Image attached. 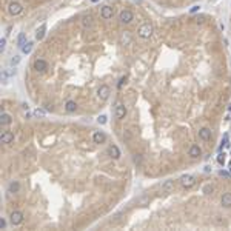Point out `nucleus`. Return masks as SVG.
Listing matches in <instances>:
<instances>
[{
  "instance_id": "obj_12",
  "label": "nucleus",
  "mask_w": 231,
  "mask_h": 231,
  "mask_svg": "<svg viewBox=\"0 0 231 231\" xmlns=\"http://www.w3.org/2000/svg\"><path fill=\"white\" fill-rule=\"evenodd\" d=\"M92 140H94V143H103L105 140H107V136H105L102 131H97V133H94Z\"/></svg>"
},
{
  "instance_id": "obj_6",
  "label": "nucleus",
  "mask_w": 231,
  "mask_h": 231,
  "mask_svg": "<svg viewBox=\"0 0 231 231\" xmlns=\"http://www.w3.org/2000/svg\"><path fill=\"white\" fill-rule=\"evenodd\" d=\"M9 220H11L13 225H20L23 222V213L22 211H13L9 216Z\"/></svg>"
},
{
  "instance_id": "obj_21",
  "label": "nucleus",
  "mask_w": 231,
  "mask_h": 231,
  "mask_svg": "<svg viewBox=\"0 0 231 231\" xmlns=\"http://www.w3.org/2000/svg\"><path fill=\"white\" fill-rule=\"evenodd\" d=\"M0 123H2V125H9V123H11V116H9V114H6V113H2Z\"/></svg>"
},
{
  "instance_id": "obj_35",
  "label": "nucleus",
  "mask_w": 231,
  "mask_h": 231,
  "mask_svg": "<svg viewBox=\"0 0 231 231\" xmlns=\"http://www.w3.org/2000/svg\"><path fill=\"white\" fill-rule=\"evenodd\" d=\"M5 227H6V222H5V220H3V219H2V220H0V228H2V230H3V228H5Z\"/></svg>"
},
{
  "instance_id": "obj_30",
  "label": "nucleus",
  "mask_w": 231,
  "mask_h": 231,
  "mask_svg": "<svg viewBox=\"0 0 231 231\" xmlns=\"http://www.w3.org/2000/svg\"><path fill=\"white\" fill-rule=\"evenodd\" d=\"M125 83H126V77H122V79L119 80V83H117V87H119V88H122V87H123Z\"/></svg>"
},
{
  "instance_id": "obj_23",
  "label": "nucleus",
  "mask_w": 231,
  "mask_h": 231,
  "mask_svg": "<svg viewBox=\"0 0 231 231\" xmlns=\"http://www.w3.org/2000/svg\"><path fill=\"white\" fill-rule=\"evenodd\" d=\"M31 50H33V43H31V42H26V43L22 45V51H23L25 54H29L31 53Z\"/></svg>"
},
{
  "instance_id": "obj_14",
  "label": "nucleus",
  "mask_w": 231,
  "mask_h": 231,
  "mask_svg": "<svg viewBox=\"0 0 231 231\" xmlns=\"http://www.w3.org/2000/svg\"><path fill=\"white\" fill-rule=\"evenodd\" d=\"M199 137H200L202 140H210V139H211V131H210L208 128H202V129L199 131Z\"/></svg>"
},
{
  "instance_id": "obj_20",
  "label": "nucleus",
  "mask_w": 231,
  "mask_h": 231,
  "mask_svg": "<svg viewBox=\"0 0 231 231\" xmlns=\"http://www.w3.org/2000/svg\"><path fill=\"white\" fill-rule=\"evenodd\" d=\"M13 74H16V70H11V68L5 70L3 74H2V80H3V82H6V80H8V77H11Z\"/></svg>"
},
{
  "instance_id": "obj_11",
  "label": "nucleus",
  "mask_w": 231,
  "mask_h": 231,
  "mask_svg": "<svg viewBox=\"0 0 231 231\" xmlns=\"http://www.w3.org/2000/svg\"><path fill=\"white\" fill-rule=\"evenodd\" d=\"M14 140V134L9 131H3L2 133V143H11Z\"/></svg>"
},
{
  "instance_id": "obj_26",
  "label": "nucleus",
  "mask_w": 231,
  "mask_h": 231,
  "mask_svg": "<svg viewBox=\"0 0 231 231\" xmlns=\"http://www.w3.org/2000/svg\"><path fill=\"white\" fill-rule=\"evenodd\" d=\"M34 116H37V117H43V116H45V109H39V108H37L36 111H34Z\"/></svg>"
},
{
  "instance_id": "obj_4",
  "label": "nucleus",
  "mask_w": 231,
  "mask_h": 231,
  "mask_svg": "<svg viewBox=\"0 0 231 231\" xmlns=\"http://www.w3.org/2000/svg\"><path fill=\"white\" fill-rule=\"evenodd\" d=\"M22 9H23V6H22L18 2H13V3L8 5V13H9L11 16H17V14H20Z\"/></svg>"
},
{
  "instance_id": "obj_16",
  "label": "nucleus",
  "mask_w": 231,
  "mask_h": 231,
  "mask_svg": "<svg viewBox=\"0 0 231 231\" xmlns=\"http://www.w3.org/2000/svg\"><path fill=\"white\" fill-rule=\"evenodd\" d=\"M222 205L225 208H231V193H225L222 196Z\"/></svg>"
},
{
  "instance_id": "obj_33",
  "label": "nucleus",
  "mask_w": 231,
  "mask_h": 231,
  "mask_svg": "<svg viewBox=\"0 0 231 231\" xmlns=\"http://www.w3.org/2000/svg\"><path fill=\"white\" fill-rule=\"evenodd\" d=\"M5 45H6V40H5V39H2V40H0V51H3V50H5Z\"/></svg>"
},
{
  "instance_id": "obj_9",
  "label": "nucleus",
  "mask_w": 231,
  "mask_h": 231,
  "mask_svg": "<svg viewBox=\"0 0 231 231\" xmlns=\"http://www.w3.org/2000/svg\"><path fill=\"white\" fill-rule=\"evenodd\" d=\"M34 70L39 72H45L48 70V63L45 60H42V59H37L36 62H34Z\"/></svg>"
},
{
  "instance_id": "obj_19",
  "label": "nucleus",
  "mask_w": 231,
  "mask_h": 231,
  "mask_svg": "<svg viewBox=\"0 0 231 231\" xmlns=\"http://www.w3.org/2000/svg\"><path fill=\"white\" fill-rule=\"evenodd\" d=\"M9 193H18V190H20V183H18L17 180H14V182H11L9 183Z\"/></svg>"
},
{
  "instance_id": "obj_38",
  "label": "nucleus",
  "mask_w": 231,
  "mask_h": 231,
  "mask_svg": "<svg viewBox=\"0 0 231 231\" xmlns=\"http://www.w3.org/2000/svg\"><path fill=\"white\" fill-rule=\"evenodd\" d=\"M199 8H200V6H193V8H191V13H196Z\"/></svg>"
},
{
  "instance_id": "obj_7",
  "label": "nucleus",
  "mask_w": 231,
  "mask_h": 231,
  "mask_svg": "<svg viewBox=\"0 0 231 231\" xmlns=\"http://www.w3.org/2000/svg\"><path fill=\"white\" fill-rule=\"evenodd\" d=\"M97 96H99V99H100V100H107L108 97H109V87H107V85H102L100 88L97 89Z\"/></svg>"
},
{
  "instance_id": "obj_8",
  "label": "nucleus",
  "mask_w": 231,
  "mask_h": 231,
  "mask_svg": "<svg viewBox=\"0 0 231 231\" xmlns=\"http://www.w3.org/2000/svg\"><path fill=\"white\" fill-rule=\"evenodd\" d=\"M100 16H102V18H105V20H109V18H113V16H114V9L111 6H103L100 9Z\"/></svg>"
},
{
  "instance_id": "obj_24",
  "label": "nucleus",
  "mask_w": 231,
  "mask_h": 231,
  "mask_svg": "<svg viewBox=\"0 0 231 231\" xmlns=\"http://www.w3.org/2000/svg\"><path fill=\"white\" fill-rule=\"evenodd\" d=\"M213 191H214L213 185H205V186H203V193H205V194H211Z\"/></svg>"
},
{
  "instance_id": "obj_10",
  "label": "nucleus",
  "mask_w": 231,
  "mask_h": 231,
  "mask_svg": "<svg viewBox=\"0 0 231 231\" xmlns=\"http://www.w3.org/2000/svg\"><path fill=\"white\" fill-rule=\"evenodd\" d=\"M114 116H116V119H123L125 116H126V108H125V105H117Z\"/></svg>"
},
{
  "instance_id": "obj_37",
  "label": "nucleus",
  "mask_w": 231,
  "mask_h": 231,
  "mask_svg": "<svg viewBox=\"0 0 231 231\" xmlns=\"http://www.w3.org/2000/svg\"><path fill=\"white\" fill-rule=\"evenodd\" d=\"M203 20H205V18H203V17H199V18H197V20H196V22H197V23H200V25H202V23H203Z\"/></svg>"
},
{
  "instance_id": "obj_5",
  "label": "nucleus",
  "mask_w": 231,
  "mask_h": 231,
  "mask_svg": "<svg viewBox=\"0 0 231 231\" xmlns=\"http://www.w3.org/2000/svg\"><path fill=\"white\" fill-rule=\"evenodd\" d=\"M174 188H176V183H174V180H171V179H168V180H165V182L162 183V191L166 193V194L173 193Z\"/></svg>"
},
{
  "instance_id": "obj_29",
  "label": "nucleus",
  "mask_w": 231,
  "mask_h": 231,
  "mask_svg": "<svg viewBox=\"0 0 231 231\" xmlns=\"http://www.w3.org/2000/svg\"><path fill=\"white\" fill-rule=\"evenodd\" d=\"M97 122L99 123H107V116H99V119H97Z\"/></svg>"
},
{
  "instance_id": "obj_31",
  "label": "nucleus",
  "mask_w": 231,
  "mask_h": 231,
  "mask_svg": "<svg viewBox=\"0 0 231 231\" xmlns=\"http://www.w3.org/2000/svg\"><path fill=\"white\" fill-rule=\"evenodd\" d=\"M23 43H25V34H20V36H18V45L22 46Z\"/></svg>"
},
{
  "instance_id": "obj_34",
  "label": "nucleus",
  "mask_w": 231,
  "mask_h": 231,
  "mask_svg": "<svg viewBox=\"0 0 231 231\" xmlns=\"http://www.w3.org/2000/svg\"><path fill=\"white\" fill-rule=\"evenodd\" d=\"M123 139H125V140L131 139V133H129V131H125V133H123Z\"/></svg>"
},
{
  "instance_id": "obj_13",
  "label": "nucleus",
  "mask_w": 231,
  "mask_h": 231,
  "mask_svg": "<svg viewBox=\"0 0 231 231\" xmlns=\"http://www.w3.org/2000/svg\"><path fill=\"white\" fill-rule=\"evenodd\" d=\"M188 154H190V157H193V159H196V157H199V156L202 154V150H200V148H199L197 145H193V146L190 148Z\"/></svg>"
},
{
  "instance_id": "obj_39",
  "label": "nucleus",
  "mask_w": 231,
  "mask_h": 231,
  "mask_svg": "<svg viewBox=\"0 0 231 231\" xmlns=\"http://www.w3.org/2000/svg\"><path fill=\"white\" fill-rule=\"evenodd\" d=\"M91 2H92V3H96V2H99V0H91Z\"/></svg>"
},
{
  "instance_id": "obj_28",
  "label": "nucleus",
  "mask_w": 231,
  "mask_h": 231,
  "mask_svg": "<svg viewBox=\"0 0 231 231\" xmlns=\"http://www.w3.org/2000/svg\"><path fill=\"white\" fill-rule=\"evenodd\" d=\"M134 163H137V165H140V163H142V157H140V154H134Z\"/></svg>"
},
{
  "instance_id": "obj_17",
  "label": "nucleus",
  "mask_w": 231,
  "mask_h": 231,
  "mask_svg": "<svg viewBox=\"0 0 231 231\" xmlns=\"http://www.w3.org/2000/svg\"><path fill=\"white\" fill-rule=\"evenodd\" d=\"M82 25H83V26H85V28H91V26H92V17H91V16H83V17H82Z\"/></svg>"
},
{
  "instance_id": "obj_36",
  "label": "nucleus",
  "mask_w": 231,
  "mask_h": 231,
  "mask_svg": "<svg viewBox=\"0 0 231 231\" xmlns=\"http://www.w3.org/2000/svg\"><path fill=\"white\" fill-rule=\"evenodd\" d=\"M220 176H223V177H230V174L225 173V171H220Z\"/></svg>"
},
{
  "instance_id": "obj_1",
  "label": "nucleus",
  "mask_w": 231,
  "mask_h": 231,
  "mask_svg": "<svg viewBox=\"0 0 231 231\" xmlns=\"http://www.w3.org/2000/svg\"><path fill=\"white\" fill-rule=\"evenodd\" d=\"M137 34L142 39H150L153 36V25L151 23H143L142 26L137 29Z\"/></svg>"
},
{
  "instance_id": "obj_27",
  "label": "nucleus",
  "mask_w": 231,
  "mask_h": 231,
  "mask_svg": "<svg viewBox=\"0 0 231 231\" xmlns=\"http://www.w3.org/2000/svg\"><path fill=\"white\" fill-rule=\"evenodd\" d=\"M230 143H228V134H225L223 136V139H222V146L220 148H223V146H228Z\"/></svg>"
},
{
  "instance_id": "obj_22",
  "label": "nucleus",
  "mask_w": 231,
  "mask_h": 231,
  "mask_svg": "<svg viewBox=\"0 0 231 231\" xmlns=\"http://www.w3.org/2000/svg\"><path fill=\"white\" fill-rule=\"evenodd\" d=\"M66 111H68V113H74V111H76V109H77V103H76V102H72V100H68V102H66Z\"/></svg>"
},
{
  "instance_id": "obj_2",
  "label": "nucleus",
  "mask_w": 231,
  "mask_h": 231,
  "mask_svg": "<svg viewBox=\"0 0 231 231\" xmlns=\"http://www.w3.org/2000/svg\"><path fill=\"white\" fill-rule=\"evenodd\" d=\"M180 185H182L183 188H191V186L196 185V177L191 176V174H183V176L180 177Z\"/></svg>"
},
{
  "instance_id": "obj_3",
  "label": "nucleus",
  "mask_w": 231,
  "mask_h": 231,
  "mask_svg": "<svg viewBox=\"0 0 231 231\" xmlns=\"http://www.w3.org/2000/svg\"><path fill=\"white\" fill-rule=\"evenodd\" d=\"M119 20H120V23L128 25V23H131V22L134 20V14H133L129 9H123V11L119 14Z\"/></svg>"
},
{
  "instance_id": "obj_25",
  "label": "nucleus",
  "mask_w": 231,
  "mask_h": 231,
  "mask_svg": "<svg viewBox=\"0 0 231 231\" xmlns=\"http://www.w3.org/2000/svg\"><path fill=\"white\" fill-rule=\"evenodd\" d=\"M217 162H219L220 165H223V163H225V153H220V154L217 156Z\"/></svg>"
},
{
  "instance_id": "obj_32",
  "label": "nucleus",
  "mask_w": 231,
  "mask_h": 231,
  "mask_svg": "<svg viewBox=\"0 0 231 231\" xmlns=\"http://www.w3.org/2000/svg\"><path fill=\"white\" fill-rule=\"evenodd\" d=\"M18 62H20V57H18V55H14V59L11 60V65H17Z\"/></svg>"
},
{
  "instance_id": "obj_15",
  "label": "nucleus",
  "mask_w": 231,
  "mask_h": 231,
  "mask_svg": "<svg viewBox=\"0 0 231 231\" xmlns=\"http://www.w3.org/2000/svg\"><path fill=\"white\" fill-rule=\"evenodd\" d=\"M108 151H109V154H111L113 159H119V157H120V150H119L116 145H111Z\"/></svg>"
},
{
  "instance_id": "obj_18",
  "label": "nucleus",
  "mask_w": 231,
  "mask_h": 231,
  "mask_svg": "<svg viewBox=\"0 0 231 231\" xmlns=\"http://www.w3.org/2000/svg\"><path fill=\"white\" fill-rule=\"evenodd\" d=\"M45 31H46V25H42V26L37 29V33H36V39H37V40H42V39L45 37Z\"/></svg>"
}]
</instances>
